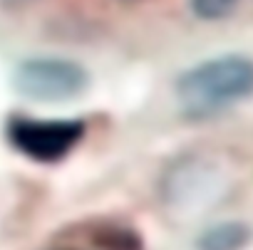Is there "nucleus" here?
<instances>
[{"label": "nucleus", "instance_id": "nucleus-1", "mask_svg": "<svg viewBox=\"0 0 253 250\" xmlns=\"http://www.w3.org/2000/svg\"><path fill=\"white\" fill-rule=\"evenodd\" d=\"M174 99L186 121H211L253 99V60L241 52L201 60L176 77Z\"/></svg>", "mask_w": 253, "mask_h": 250}, {"label": "nucleus", "instance_id": "nucleus-2", "mask_svg": "<svg viewBox=\"0 0 253 250\" xmlns=\"http://www.w3.org/2000/svg\"><path fill=\"white\" fill-rule=\"evenodd\" d=\"M89 134L87 119L77 116H30L13 111L3 121V137L8 146L40 166H55L70 159Z\"/></svg>", "mask_w": 253, "mask_h": 250}, {"label": "nucleus", "instance_id": "nucleus-3", "mask_svg": "<svg viewBox=\"0 0 253 250\" xmlns=\"http://www.w3.org/2000/svg\"><path fill=\"white\" fill-rule=\"evenodd\" d=\"M10 82L13 89L30 102L62 104L82 97L92 84V74L77 60L57 55H38L18 62Z\"/></svg>", "mask_w": 253, "mask_h": 250}, {"label": "nucleus", "instance_id": "nucleus-4", "mask_svg": "<svg viewBox=\"0 0 253 250\" xmlns=\"http://www.w3.org/2000/svg\"><path fill=\"white\" fill-rule=\"evenodd\" d=\"M251 238L253 230L243 220H218L201 230L196 250H246Z\"/></svg>", "mask_w": 253, "mask_h": 250}, {"label": "nucleus", "instance_id": "nucleus-5", "mask_svg": "<svg viewBox=\"0 0 253 250\" xmlns=\"http://www.w3.org/2000/svg\"><path fill=\"white\" fill-rule=\"evenodd\" d=\"M189 8L194 18L204 23H218L233 15V10L238 8V0H189Z\"/></svg>", "mask_w": 253, "mask_h": 250}, {"label": "nucleus", "instance_id": "nucleus-6", "mask_svg": "<svg viewBox=\"0 0 253 250\" xmlns=\"http://www.w3.org/2000/svg\"><path fill=\"white\" fill-rule=\"evenodd\" d=\"M5 5H13V8H20V5H28V3H35V0H3Z\"/></svg>", "mask_w": 253, "mask_h": 250}, {"label": "nucleus", "instance_id": "nucleus-7", "mask_svg": "<svg viewBox=\"0 0 253 250\" xmlns=\"http://www.w3.org/2000/svg\"><path fill=\"white\" fill-rule=\"evenodd\" d=\"M117 3H122V5H134V3H139V0H117Z\"/></svg>", "mask_w": 253, "mask_h": 250}]
</instances>
